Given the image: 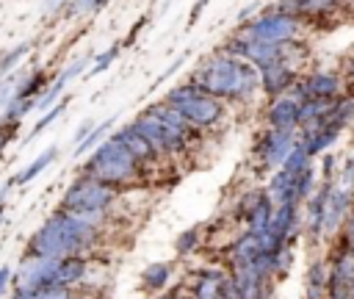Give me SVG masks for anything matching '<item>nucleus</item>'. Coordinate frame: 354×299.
Wrapping results in <instances>:
<instances>
[{
    "instance_id": "7c9ffc66",
    "label": "nucleus",
    "mask_w": 354,
    "mask_h": 299,
    "mask_svg": "<svg viewBox=\"0 0 354 299\" xmlns=\"http://www.w3.org/2000/svg\"><path fill=\"white\" fill-rule=\"evenodd\" d=\"M116 55H119V44H111V47H108L102 55H97V58H94V64H91V69H88V75H86V78L105 72V69H108V66L116 61Z\"/></svg>"
},
{
    "instance_id": "ea45409f",
    "label": "nucleus",
    "mask_w": 354,
    "mask_h": 299,
    "mask_svg": "<svg viewBox=\"0 0 354 299\" xmlns=\"http://www.w3.org/2000/svg\"><path fill=\"white\" fill-rule=\"evenodd\" d=\"M180 66H183V58H177V61H171V66H169V69H166V72H163V75H160V78L155 80V86H160V83H163L166 78H171V72H174V69H180Z\"/></svg>"
},
{
    "instance_id": "6e6552de",
    "label": "nucleus",
    "mask_w": 354,
    "mask_h": 299,
    "mask_svg": "<svg viewBox=\"0 0 354 299\" xmlns=\"http://www.w3.org/2000/svg\"><path fill=\"white\" fill-rule=\"evenodd\" d=\"M301 30H304L301 17L288 14L282 8L263 11L260 17H254V19H249V22L241 25V33L243 36H249L254 42H263V44H288V42H296Z\"/></svg>"
},
{
    "instance_id": "bb28decb",
    "label": "nucleus",
    "mask_w": 354,
    "mask_h": 299,
    "mask_svg": "<svg viewBox=\"0 0 354 299\" xmlns=\"http://www.w3.org/2000/svg\"><path fill=\"white\" fill-rule=\"evenodd\" d=\"M30 50V44L28 42H19L17 47H11V50H6L3 55H0V78L3 75H8V72H14V66L25 58V53Z\"/></svg>"
},
{
    "instance_id": "7ed1b4c3",
    "label": "nucleus",
    "mask_w": 354,
    "mask_h": 299,
    "mask_svg": "<svg viewBox=\"0 0 354 299\" xmlns=\"http://www.w3.org/2000/svg\"><path fill=\"white\" fill-rule=\"evenodd\" d=\"M136 130L152 144V150L158 155H174V152H185L188 144L196 138V130L174 111L169 108L163 100L147 105L136 119H133Z\"/></svg>"
},
{
    "instance_id": "423d86ee",
    "label": "nucleus",
    "mask_w": 354,
    "mask_h": 299,
    "mask_svg": "<svg viewBox=\"0 0 354 299\" xmlns=\"http://www.w3.org/2000/svg\"><path fill=\"white\" fill-rule=\"evenodd\" d=\"M119 197V188L113 185H105L100 180H91V177H77L66 185L64 197H61V210L66 213H75V216H88V219H102L108 213V208L116 202Z\"/></svg>"
},
{
    "instance_id": "58836bf2",
    "label": "nucleus",
    "mask_w": 354,
    "mask_h": 299,
    "mask_svg": "<svg viewBox=\"0 0 354 299\" xmlns=\"http://www.w3.org/2000/svg\"><path fill=\"white\" fill-rule=\"evenodd\" d=\"M205 6H207V0H196V3H194V8H191V17H188V25H194V22L202 17Z\"/></svg>"
},
{
    "instance_id": "9b49d317",
    "label": "nucleus",
    "mask_w": 354,
    "mask_h": 299,
    "mask_svg": "<svg viewBox=\"0 0 354 299\" xmlns=\"http://www.w3.org/2000/svg\"><path fill=\"white\" fill-rule=\"evenodd\" d=\"M191 296L194 299H232L235 296V285H232L230 269L210 266V269L196 271L194 285H191Z\"/></svg>"
},
{
    "instance_id": "f704fd0d",
    "label": "nucleus",
    "mask_w": 354,
    "mask_h": 299,
    "mask_svg": "<svg viewBox=\"0 0 354 299\" xmlns=\"http://www.w3.org/2000/svg\"><path fill=\"white\" fill-rule=\"evenodd\" d=\"M91 127H94V122H91V119H86V122H83V125H80V127L75 130V136H72L75 147H77V144H80V141H83V138H86V136L91 133Z\"/></svg>"
},
{
    "instance_id": "a19ab883",
    "label": "nucleus",
    "mask_w": 354,
    "mask_h": 299,
    "mask_svg": "<svg viewBox=\"0 0 354 299\" xmlns=\"http://www.w3.org/2000/svg\"><path fill=\"white\" fill-rule=\"evenodd\" d=\"M58 8H64V0H44V14H55Z\"/></svg>"
},
{
    "instance_id": "393cba45",
    "label": "nucleus",
    "mask_w": 354,
    "mask_h": 299,
    "mask_svg": "<svg viewBox=\"0 0 354 299\" xmlns=\"http://www.w3.org/2000/svg\"><path fill=\"white\" fill-rule=\"evenodd\" d=\"M6 299H75L72 288H61V285H47V288H36V291H14Z\"/></svg>"
},
{
    "instance_id": "f03ea898",
    "label": "nucleus",
    "mask_w": 354,
    "mask_h": 299,
    "mask_svg": "<svg viewBox=\"0 0 354 299\" xmlns=\"http://www.w3.org/2000/svg\"><path fill=\"white\" fill-rule=\"evenodd\" d=\"M188 83L196 86L199 91L221 100V102L224 100L227 102H243L254 94V89H260V72L235 55L218 53V55L202 61L191 72Z\"/></svg>"
},
{
    "instance_id": "a211bd4d",
    "label": "nucleus",
    "mask_w": 354,
    "mask_h": 299,
    "mask_svg": "<svg viewBox=\"0 0 354 299\" xmlns=\"http://www.w3.org/2000/svg\"><path fill=\"white\" fill-rule=\"evenodd\" d=\"M260 255H268L260 244V235L254 233H241L232 244H230V269H241V266H252Z\"/></svg>"
},
{
    "instance_id": "5701e85b",
    "label": "nucleus",
    "mask_w": 354,
    "mask_h": 299,
    "mask_svg": "<svg viewBox=\"0 0 354 299\" xmlns=\"http://www.w3.org/2000/svg\"><path fill=\"white\" fill-rule=\"evenodd\" d=\"M279 3L282 11L296 14V17H307V14H324L329 8H335V0H274Z\"/></svg>"
},
{
    "instance_id": "c9c22d12",
    "label": "nucleus",
    "mask_w": 354,
    "mask_h": 299,
    "mask_svg": "<svg viewBox=\"0 0 354 299\" xmlns=\"http://www.w3.org/2000/svg\"><path fill=\"white\" fill-rule=\"evenodd\" d=\"M8 282H11V266H0V299L8 291Z\"/></svg>"
},
{
    "instance_id": "72a5a7b5",
    "label": "nucleus",
    "mask_w": 354,
    "mask_h": 299,
    "mask_svg": "<svg viewBox=\"0 0 354 299\" xmlns=\"http://www.w3.org/2000/svg\"><path fill=\"white\" fill-rule=\"evenodd\" d=\"M340 246L354 255V216L346 221V230H343V235H340Z\"/></svg>"
},
{
    "instance_id": "412c9836",
    "label": "nucleus",
    "mask_w": 354,
    "mask_h": 299,
    "mask_svg": "<svg viewBox=\"0 0 354 299\" xmlns=\"http://www.w3.org/2000/svg\"><path fill=\"white\" fill-rule=\"evenodd\" d=\"M171 274H174V263H169V260L149 263V266H144V271H141V285H144L147 291H163V288L171 282Z\"/></svg>"
},
{
    "instance_id": "4be33fe9",
    "label": "nucleus",
    "mask_w": 354,
    "mask_h": 299,
    "mask_svg": "<svg viewBox=\"0 0 354 299\" xmlns=\"http://www.w3.org/2000/svg\"><path fill=\"white\" fill-rule=\"evenodd\" d=\"M55 158H58V147H47L44 152H39V155H36V158H33V161H30V163L17 174V177H14V180H17V185H28V183H33V180H36V177H39V174H41V172L55 161Z\"/></svg>"
},
{
    "instance_id": "2eb2a0df",
    "label": "nucleus",
    "mask_w": 354,
    "mask_h": 299,
    "mask_svg": "<svg viewBox=\"0 0 354 299\" xmlns=\"http://www.w3.org/2000/svg\"><path fill=\"white\" fill-rule=\"evenodd\" d=\"M86 66H88V55H83V58H75V61H69V66H64L61 72H58V78L41 91V97H39V102H36V111H50L53 105H55V100H61V94H64V89H66V83L72 80V78H77V75H83L86 72Z\"/></svg>"
},
{
    "instance_id": "79ce46f5",
    "label": "nucleus",
    "mask_w": 354,
    "mask_h": 299,
    "mask_svg": "<svg viewBox=\"0 0 354 299\" xmlns=\"http://www.w3.org/2000/svg\"><path fill=\"white\" fill-rule=\"evenodd\" d=\"M346 78L354 83V58H351V61H348V66H346Z\"/></svg>"
},
{
    "instance_id": "473e14b6",
    "label": "nucleus",
    "mask_w": 354,
    "mask_h": 299,
    "mask_svg": "<svg viewBox=\"0 0 354 299\" xmlns=\"http://www.w3.org/2000/svg\"><path fill=\"white\" fill-rule=\"evenodd\" d=\"M17 130H19V122H8V119L0 122V152L8 147V141H14Z\"/></svg>"
},
{
    "instance_id": "aec40b11",
    "label": "nucleus",
    "mask_w": 354,
    "mask_h": 299,
    "mask_svg": "<svg viewBox=\"0 0 354 299\" xmlns=\"http://www.w3.org/2000/svg\"><path fill=\"white\" fill-rule=\"evenodd\" d=\"M304 288H307V299H324L326 296V288H329V263L326 260H313L307 266Z\"/></svg>"
},
{
    "instance_id": "a878e982",
    "label": "nucleus",
    "mask_w": 354,
    "mask_h": 299,
    "mask_svg": "<svg viewBox=\"0 0 354 299\" xmlns=\"http://www.w3.org/2000/svg\"><path fill=\"white\" fill-rule=\"evenodd\" d=\"M111 127H113V116H108V119H102L100 125H94V127H91V133H88L77 147H72L75 158H77V155H83V152H91L94 147H100V144L105 141V133H108Z\"/></svg>"
},
{
    "instance_id": "dca6fc26",
    "label": "nucleus",
    "mask_w": 354,
    "mask_h": 299,
    "mask_svg": "<svg viewBox=\"0 0 354 299\" xmlns=\"http://www.w3.org/2000/svg\"><path fill=\"white\" fill-rule=\"evenodd\" d=\"M266 122H268V130L293 133L299 127V102L293 97H277V100H271L268 108H266Z\"/></svg>"
},
{
    "instance_id": "4468645a",
    "label": "nucleus",
    "mask_w": 354,
    "mask_h": 299,
    "mask_svg": "<svg viewBox=\"0 0 354 299\" xmlns=\"http://www.w3.org/2000/svg\"><path fill=\"white\" fill-rule=\"evenodd\" d=\"M260 72V89L271 97V100H277V97H285L290 89H293V83L299 80V72H296V66L293 64H271V66H266V69H257Z\"/></svg>"
},
{
    "instance_id": "f8f14e48",
    "label": "nucleus",
    "mask_w": 354,
    "mask_h": 299,
    "mask_svg": "<svg viewBox=\"0 0 354 299\" xmlns=\"http://www.w3.org/2000/svg\"><path fill=\"white\" fill-rule=\"evenodd\" d=\"M293 144H296L293 133L266 130V133L257 138L254 152H257V158H260V163H263L266 169H279V166H282V161L288 158V152L293 150Z\"/></svg>"
},
{
    "instance_id": "20e7f679",
    "label": "nucleus",
    "mask_w": 354,
    "mask_h": 299,
    "mask_svg": "<svg viewBox=\"0 0 354 299\" xmlns=\"http://www.w3.org/2000/svg\"><path fill=\"white\" fill-rule=\"evenodd\" d=\"M141 172H144V169L136 163V158L122 147V141H119L116 136H111V138H105L100 147H94V150L88 152V158H86L83 169H80L83 177L100 180V183L113 185V188H119V185L136 180Z\"/></svg>"
},
{
    "instance_id": "9d476101",
    "label": "nucleus",
    "mask_w": 354,
    "mask_h": 299,
    "mask_svg": "<svg viewBox=\"0 0 354 299\" xmlns=\"http://www.w3.org/2000/svg\"><path fill=\"white\" fill-rule=\"evenodd\" d=\"M340 89H343V83L335 72H307L293 83L290 97L296 102H301V100H337Z\"/></svg>"
},
{
    "instance_id": "6ab92c4d",
    "label": "nucleus",
    "mask_w": 354,
    "mask_h": 299,
    "mask_svg": "<svg viewBox=\"0 0 354 299\" xmlns=\"http://www.w3.org/2000/svg\"><path fill=\"white\" fill-rule=\"evenodd\" d=\"M271 216H274V205H271L266 188H257V197H254V202H252V208H249V213L243 219L246 221V233H254V235L266 233Z\"/></svg>"
},
{
    "instance_id": "4c0bfd02",
    "label": "nucleus",
    "mask_w": 354,
    "mask_h": 299,
    "mask_svg": "<svg viewBox=\"0 0 354 299\" xmlns=\"http://www.w3.org/2000/svg\"><path fill=\"white\" fill-rule=\"evenodd\" d=\"M321 163H324V166H321V169H324V180H332V174H335V158H332V155H324Z\"/></svg>"
},
{
    "instance_id": "c85d7f7f",
    "label": "nucleus",
    "mask_w": 354,
    "mask_h": 299,
    "mask_svg": "<svg viewBox=\"0 0 354 299\" xmlns=\"http://www.w3.org/2000/svg\"><path fill=\"white\" fill-rule=\"evenodd\" d=\"M199 244V227H191V230H183L177 238H174V252L177 255H191Z\"/></svg>"
},
{
    "instance_id": "a18cd8bd",
    "label": "nucleus",
    "mask_w": 354,
    "mask_h": 299,
    "mask_svg": "<svg viewBox=\"0 0 354 299\" xmlns=\"http://www.w3.org/2000/svg\"><path fill=\"white\" fill-rule=\"evenodd\" d=\"M351 216H354V213H351Z\"/></svg>"
},
{
    "instance_id": "2f4dec72",
    "label": "nucleus",
    "mask_w": 354,
    "mask_h": 299,
    "mask_svg": "<svg viewBox=\"0 0 354 299\" xmlns=\"http://www.w3.org/2000/svg\"><path fill=\"white\" fill-rule=\"evenodd\" d=\"M108 6V0H72L66 8V17H80V14H86V11H100V8H105Z\"/></svg>"
},
{
    "instance_id": "ddd939ff",
    "label": "nucleus",
    "mask_w": 354,
    "mask_h": 299,
    "mask_svg": "<svg viewBox=\"0 0 354 299\" xmlns=\"http://www.w3.org/2000/svg\"><path fill=\"white\" fill-rule=\"evenodd\" d=\"M351 208H354V191H343V188H337L332 183V188L326 194V202H324L321 235H335L343 227V221H346V216H348Z\"/></svg>"
},
{
    "instance_id": "c03bdc74",
    "label": "nucleus",
    "mask_w": 354,
    "mask_h": 299,
    "mask_svg": "<svg viewBox=\"0 0 354 299\" xmlns=\"http://www.w3.org/2000/svg\"><path fill=\"white\" fill-rule=\"evenodd\" d=\"M232 299H238V293H235V296H232Z\"/></svg>"
},
{
    "instance_id": "cd10ccee",
    "label": "nucleus",
    "mask_w": 354,
    "mask_h": 299,
    "mask_svg": "<svg viewBox=\"0 0 354 299\" xmlns=\"http://www.w3.org/2000/svg\"><path fill=\"white\" fill-rule=\"evenodd\" d=\"M66 102H69V100H66V97H61V100H58V102H55L50 111H44V114H41V119L33 125V130H30V138H33V136H39V133H44V130H47V127H50V125H53V122H55V119L64 114Z\"/></svg>"
},
{
    "instance_id": "39448f33",
    "label": "nucleus",
    "mask_w": 354,
    "mask_h": 299,
    "mask_svg": "<svg viewBox=\"0 0 354 299\" xmlns=\"http://www.w3.org/2000/svg\"><path fill=\"white\" fill-rule=\"evenodd\" d=\"M163 102L169 108H174L194 130H205V127H216L224 119V102L199 91L191 83H180L174 89L166 91Z\"/></svg>"
},
{
    "instance_id": "f3484780",
    "label": "nucleus",
    "mask_w": 354,
    "mask_h": 299,
    "mask_svg": "<svg viewBox=\"0 0 354 299\" xmlns=\"http://www.w3.org/2000/svg\"><path fill=\"white\" fill-rule=\"evenodd\" d=\"M113 136L122 141V147L136 158V163H138L141 169H144V163H155V161L160 158V155L152 150V144H149V141L136 130V125H133V122H130V125H124L122 130H116Z\"/></svg>"
},
{
    "instance_id": "c756f323",
    "label": "nucleus",
    "mask_w": 354,
    "mask_h": 299,
    "mask_svg": "<svg viewBox=\"0 0 354 299\" xmlns=\"http://www.w3.org/2000/svg\"><path fill=\"white\" fill-rule=\"evenodd\" d=\"M19 78H22L19 69H14V72H8V75L0 78V111H6V105H8V100H11V94H14L17 83H19Z\"/></svg>"
},
{
    "instance_id": "b1692460",
    "label": "nucleus",
    "mask_w": 354,
    "mask_h": 299,
    "mask_svg": "<svg viewBox=\"0 0 354 299\" xmlns=\"http://www.w3.org/2000/svg\"><path fill=\"white\" fill-rule=\"evenodd\" d=\"M318 188V174H315V163H310L304 172L296 174V183H293V202L301 208L307 202V197Z\"/></svg>"
},
{
    "instance_id": "e433bc0d",
    "label": "nucleus",
    "mask_w": 354,
    "mask_h": 299,
    "mask_svg": "<svg viewBox=\"0 0 354 299\" xmlns=\"http://www.w3.org/2000/svg\"><path fill=\"white\" fill-rule=\"evenodd\" d=\"M257 8H260V3H249V6H243V8L238 11V22H241V25H243V22H249V17H252Z\"/></svg>"
},
{
    "instance_id": "0eeeda50",
    "label": "nucleus",
    "mask_w": 354,
    "mask_h": 299,
    "mask_svg": "<svg viewBox=\"0 0 354 299\" xmlns=\"http://www.w3.org/2000/svg\"><path fill=\"white\" fill-rule=\"evenodd\" d=\"M221 53L235 55V58L252 64L254 69H266V66L282 64V61H285V64H293V61L301 55V47H299V42H288V44H263V42H254V39L243 36L241 30H235V33L227 39V44H224Z\"/></svg>"
},
{
    "instance_id": "1a4fd4ad",
    "label": "nucleus",
    "mask_w": 354,
    "mask_h": 299,
    "mask_svg": "<svg viewBox=\"0 0 354 299\" xmlns=\"http://www.w3.org/2000/svg\"><path fill=\"white\" fill-rule=\"evenodd\" d=\"M44 86H47V75L41 69H36L30 75H22L17 89H14V94H11V100H8V105H6V111H3V119L22 122L25 114L36 111V102H39Z\"/></svg>"
},
{
    "instance_id": "f257e3e1",
    "label": "nucleus",
    "mask_w": 354,
    "mask_h": 299,
    "mask_svg": "<svg viewBox=\"0 0 354 299\" xmlns=\"http://www.w3.org/2000/svg\"><path fill=\"white\" fill-rule=\"evenodd\" d=\"M100 221L102 219L75 216V213H66V210L58 208L28 238L25 257L61 260V257H72V255H86L100 238Z\"/></svg>"
},
{
    "instance_id": "37998d69",
    "label": "nucleus",
    "mask_w": 354,
    "mask_h": 299,
    "mask_svg": "<svg viewBox=\"0 0 354 299\" xmlns=\"http://www.w3.org/2000/svg\"><path fill=\"white\" fill-rule=\"evenodd\" d=\"M3 216H6V205L0 202V221H3Z\"/></svg>"
}]
</instances>
